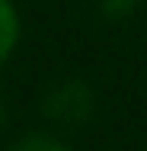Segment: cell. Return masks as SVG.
Instances as JSON below:
<instances>
[{
    "label": "cell",
    "instance_id": "6da1fadb",
    "mask_svg": "<svg viewBox=\"0 0 147 151\" xmlns=\"http://www.w3.org/2000/svg\"><path fill=\"white\" fill-rule=\"evenodd\" d=\"M89 87L83 84H61L48 93L45 100V109L48 116L58 122H83L89 116Z\"/></svg>",
    "mask_w": 147,
    "mask_h": 151
},
{
    "label": "cell",
    "instance_id": "7a4b0ae2",
    "mask_svg": "<svg viewBox=\"0 0 147 151\" xmlns=\"http://www.w3.org/2000/svg\"><path fill=\"white\" fill-rule=\"evenodd\" d=\"M16 39H19V19H16V10H13L10 0H0V61L10 58Z\"/></svg>",
    "mask_w": 147,
    "mask_h": 151
},
{
    "label": "cell",
    "instance_id": "3957f363",
    "mask_svg": "<svg viewBox=\"0 0 147 151\" xmlns=\"http://www.w3.org/2000/svg\"><path fill=\"white\" fill-rule=\"evenodd\" d=\"M13 151H64V148H61V142L48 138V135H29V138L16 142Z\"/></svg>",
    "mask_w": 147,
    "mask_h": 151
},
{
    "label": "cell",
    "instance_id": "277c9868",
    "mask_svg": "<svg viewBox=\"0 0 147 151\" xmlns=\"http://www.w3.org/2000/svg\"><path fill=\"white\" fill-rule=\"evenodd\" d=\"M99 3H102V10H106L109 16H128L138 0H99Z\"/></svg>",
    "mask_w": 147,
    "mask_h": 151
},
{
    "label": "cell",
    "instance_id": "5b68a950",
    "mask_svg": "<svg viewBox=\"0 0 147 151\" xmlns=\"http://www.w3.org/2000/svg\"><path fill=\"white\" fill-rule=\"evenodd\" d=\"M0 125H3V103H0Z\"/></svg>",
    "mask_w": 147,
    "mask_h": 151
}]
</instances>
